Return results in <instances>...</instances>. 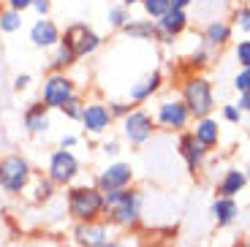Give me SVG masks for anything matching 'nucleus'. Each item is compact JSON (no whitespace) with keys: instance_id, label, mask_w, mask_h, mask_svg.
Wrapping results in <instances>:
<instances>
[{"instance_id":"f03ea898","label":"nucleus","mask_w":250,"mask_h":247,"mask_svg":"<svg viewBox=\"0 0 250 247\" xmlns=\"http://www.w3.org/2000/svg\"><path fill=\"white\" fill-rule=\"evenodd\" d=\"M65 212L74 223H95L104 220L106 212V198L95 185H71L65 190Z\"/></svg>"},{"instance_id":"dca6fc26","label":"nucleus","mask_w":250,"mask_h":247,"mask_svg":"<svg viewBox=\"0 0 250 247\" xmlns=\"http://www.w3.org/2000/svg\"><path fill=\"white\" fill-rule=\"evenodd\" d=\"M76 49L74 43L68 41V38L62 36L60 43H57L55 49H52V57H49V74H65L68 68H74L76 65Z\"/></svg>"},{"instance_id":"c03bdc74","label":"nucleus","mask_w":250,"mask_h":247,"mask_svg":"<svg viewBox=\"0 0 250 247\" xmlns=\"http://www.w3.org/2000/svg\"><path fill=\"white\" fill-rule=\"evenodd\" d=\"M245 177H248V179H250V166H248V174H245Z\"/></svg>"},{"instance_id":"a878e982","label":"nucleus","mask_w":250,"mask_h":247,"mask_svg":"<svg viewBox=\"0 0 250 247\" xmlns=\"http://www.w3.org/2000/svg\"><path fill=\"white\" fill-rule=\"evenodd\" d=\"M142 6H144V11H147V17L158 22L161 17H166V14H169L171 3H169V0H142Z\"/></svg>"},{"instance_id":"7c9ffc66","label":"nucleus","mask_w":250,"mask_h":247,"mask_svg":"<svg viewBox=\"0 0 250 247\" xmlns=\"http://www.w3.org/2000/svg\"><path fill=\"white\" fill-rule=\"evenodd\" d=\"M234 87L239 90V95H248L250 93V68H242L237 76H234Z\"/></svg>"},{"instance_id":"9d476101","label":"nucleus","mask_w":250,"mask_h":247,"mask_svg":"<svg viewBox=\"0 0 250 247\" xmlns=\"http://www.w3.org/2000/svg\"><path fill=\"white\" fill-rule=\"evenodd\" d=\"M152 130H155V123H152V117L142 109H133L131 114L123 120V136L131 144H144L152 136Z\"/></svg>"},{"instance_id":"7ed1b4c3","label":"nucleus","mask_w":250,"mask_h":247,"mask_svg":"<svg viewBox=\"0 0 250 247\" xmlns=\"http://www.w3.org/2000/svg\"><path fill=\"white\" fill-rule=\"evenodd\" d=\"M33 166L27 163L25 155L11 152L0 158V190L8 196H22L33 182Z\"/></svg>"},{"instance_id":"37998d69","label":"nucleus","mask_w":250,"mask_h":247,"mask_svg":"<svg viewBox=\"0 0 250 247\" xmlns=\"http://www.w3.org/2000/svg\"><path fill=\"white\" fill-rule=\"evenodd\" d=\"M136 3H142V0H120V6L128 8V6H136Z\"/></svg>"},{"instance_id":"aec40b11","label":"nucleus","mask_w":250,"mask_h":247,"mask_svg":"<svg viewBox=\"0 0 250 247\" xmlns=\"http://www.w3.org/2000/svg\"><path fill=\"white\" fill-rule=\"evenodd\" d=\"M245 185H248L245 171H239V168H229V171L223 174V179L218 182V193H220V198H234L237 193H242Z\"/></svg>"},{"instance_id":"423d86ee","label":"nucleus","mask_w":250,"mask_h":247,"mask_svg":"<svg viewBox=\"0 0 250 247\" xmlns=\"http://www.w3.org/2000/svg\"><path fill=\"white\" fill-rule=\"evenodd\" d=\"M76 95V82L68 74H49L41 84V101L46 109H62L65 101Z\"/></svg>"},{"instance_id":"e433bc0d","label":"nucleus","mask_w":250,"mask_h":247,"mask_svg":"<svg viewBox=\"0 0 250 247\" xmlns=\"http://www.w3.org/2000/svg\"><path fill=\"white\" fill-rule=\"evenodd\" d=\"M104 155H106V158H117V155H120V144L117 142H106V144H104Z\"/></svg>"},{"instance_id":"20e7f679","label":"nucleus","mask_w":250,"mask_h":247,"mask_svg":"<svg viewBox=\"0 0 250 247\" xmlns=\"http://www.w3.org/2000/svg\"><path fill=\"white\" fill-rule=\"evenodd\" d=\"M182 103H185L190 117H196V120L209 117V111H212V106H215L212 84H209L204 76H190V79L182 84Z\"/></svg>"},{"instance_id":"c9c22d12","label":"nucleus","mask_w":250,"mask_h":247,"mask_svg":"<svg viewBox=\"0 0 250 247\" xmlns=\"http://www.w3.org/2000/svg\"><path fill=\"white\" fill-rule=\"evenodd\" d=\"M237 25L242 27L245 33H250V8H239L237 11Z\"/></svg>"},{"instance_id":"0eeeda50","label":"nucleus","mask_w":250,"mask_h":247,"mask_svg":"<svg viewBox=\"0 0 250 247\" xmlns=\"http://www.w3.org/2000/svg\"><path fill=\"white\" fill-rule=\"evenodd\" d=\"M131 182H133V166L131 163H123V161L109 163V166L95 177V187H98L101 193L125 190V187H131Z\"/></svg>"},{"instance_id":"49530a36","label":"nucleus","mask_w":250,"mask_h":247,"mask_svg":"<svg viewBox=\"0 0 250 247\" xmlns=\"http://www.w3.org/2000/svg\"><path fill=\"white\" fill-rule=\"evenodd\" d=\"M57 247H74V245H57Z\"/></svg>"},{"instance_id":"de8ad7c7","label":"nucleus","mask_w":250,"mask_h":247,"mask_svg":"<svg viewBox=\"0 0 250 247\" xmlns=\"http://www.w3.org/2000/svg\"><path fill=\"white\" fill-rule=\"evenodd\" d=\"M237 247H248V245H245V242H242V245H237Z\"/></svg>"},{"instance_id":"58836bf2","label":"nucleus","mask_w":250,"mask_h":247,"mask_svg":"<svg viewBox=\"0 0 250 247\" xmlns=\"http://www.w3.org/2000/svg\"><path fill=\"white\" fill-rule=\"evenodd\" d=\"M76 142H79L76 136H71V133H65V136L60 139V149H71V147H76Z\"/></svg>"},{"instance_id":"a19ab883","label":"nucleus","mask_w":250,"mask_h":247,"mask_svg":"<svg viewBox=\"0 0 250 247\" xmlns=\"http://www.w3.org/2000/svg\"><path fill=\"white\" fill-rule=\"evenodd\" d=\"M171 8H180V11H185L188 6H190V0H169Z\"/></svg>"},{"instance_id":"393cba45","label":"nucleus","mask_w":250,"mask_h":247,"mask_svg":"<svg viewBox=\"0 0 250 247\" xmlns=\"http://www.w3.org/2000/svg\"><path fill=\"white\" fill-rule=\"evenodd\" d=\"M22 27V14L11 8H0V33H17Z\"/></svg>"},{"instance_id":"c85d7f7f","label":"nucleus","mask_w":250,"mask_h":247,"mask_svg":"<svg viewBox=\"0 0 250 247\" xmlns=\"http://www.w3.org/2000/svg\"><path fill=\"white\" fill-rule=\"evenodd\" d=\"M106 109H109V114H112V120H114V117L125 120V117H128V114L133 111V106H131V103H125V101H109Z\"/></svg>"},{"instance_id":"f257e3e1","label":"nucleus","mask_w":250,"mask_h":247,"mask_svg":"<svg viewBox=\"0 0 250 247\" xmlns=\"http://www.w3.org/2000/svg\"><path fill=\"white\" fill-rule=\"evenodd\" d=\"M106 198V212H104V223H109V228H123L131 231L142 223V193L133 187L114 193H104Z\"/></svg>"},{"instance_id":"f704fd0d","label":"nucleus","mask_w":250,"mask_h":247,"mask_svg":"<svg viewBox=\"0 0 250 247\" xmlns=\"http://www.w3.org/2000/svg\"><path fill=\"white\" fill-rule=\"evenodd\" d=\"M30 6H33V0H6V8H11V11H17V14L27 11Z\"/></svg>"},{"instance_id":"2eb2a0df","label":"nucleus","mask_w":250,"mask_h":247,"mask_svg":"<svg viewBox=\"0 0 250 247\" xmlns=\"http://www.w3.org/2000/svg\"><path fill=\"white\" fill-rule=\"evenodd\" d=\"M22 123H25V130L33 133V136L46 133L49 125H52V120H49V109H46L44 101H33V103L25 109V114H22Z\"/></svg>"},{"instance_id":"72a5a7b5","label":"nucleus","mask_w":250,"mask_h":247,"mask_svg":"<svg viewBox=\"0 0 250 247\" xmlns=\"http://www.w3.org/2000/svg\"><path fill=\"white\" fill-rule=\"evenodd\" d=\"M30 74H17L14 76V90H17V93H25L27 87H30Z\"/></svg>"},{"instance_id":"9b49d317","label":"nucleus","mask_w":250,"mask_h":247,"mask_svg":"<svg viewBox=\"0 0 250 247\" xmlns=\"http://www.w3.org/2000/svg\"><path fill=\"white\" fill-rule=\"evenodd\" d=\"M82 125L87 133H106L109 125H112V114H109L106 103H101V101H84V109H82Z\"/></svg>"},{"instance_id":"bb28decb","label":"nucleus","mask_w":250,"mask_h":247,"mask_svg":"<svg viewBox=\"0 0 250 247\" xmlns=\"http://www.w3.org/2000/svg\"><path fill=\"white\" fill-rule=\"evenodd\" d=\"M106 22L112 27H120L123 30L128 22H131V14H128V8H123V6H117V8H109V17H106Z\"/></svg>"},{"instance_id":"2f4dec72","label":"nucleus","mask_w":250,"mask_h":247,"mask_svg":"<svg viewBox=\"0 0 250 247\" xmlns=\"http://www.w3.org/2000/svg\"><path fill=\"white\" fill-rule=\"evenodd\" d=\"M30 8L38 14V19H46V14L52 11V0H33Z\"/></svg>"},{"instance_id":"a211bd4d","label":"nucleus","mask_w":250,"mask_h":247,"mask_svg":"<svg viewBox=\"0 0 250 247\" xmlns=\"http://www.w3.org/2000/svg\"><path fill=\"white\" fill-rule=\"evenodd\" d=\"M209 215H212V220L220 228H226V226H231L239 217V206L234 198H215V204L209 206Z\"/></svg>"},{"instance_id":"f3484780","label":"nucleus","mask_w":250,"mask_h":247,"mask_svg":"<svg viewBox=\"0 0 250 247\" xmlns=\"http://www.w3.org/2000/svg\"><path fill=\"white\" fill-rule=\"evenodd\" d=\"M180 155L185 158V166L188 171H199L201 166H204V158H207V149L201 147L199 142H196L193 133H182L180 136Z\"/></svg>"},{"instance_id":"6ab92c4d","label":"nucleus","mask_w":250,"mask_h":247,"mask_svg":"<svg viewBox=\"0 0 250 247\" xmlns=\"http://www.w3.org/2000/svg\"><path fill=\"white\" fill-rule=\"evenodd\" d=\"M193 136H196V142H199L204 149L218 147V142H220V128H218V120H212V117L199 120V123H196Z\"/></svg>"},{"instance_id":"5701e85b","label":"nucleus","mask_w":250,"mask_h":247,"mask_svg":"<svg viewBox=\"0 0 250 247\" xmlns=\"http://www.w3.org/2000/svg\"><path fill=\"white\" fill-rule=\"evenodd\" d=\"M123 33L136 38V41H152V38L158 36V27H155L152 19H131V22L123 27Z\"/></svg>"},{"instance_id":"a18cd8bd","label":"nucleus","mask_w":250,"mask_h":247,"mask_svg":"<svg viewBox=\"0 0 250 247\" xmlns=\"http://www.w3.org/2000/svg\"><path fill=\"white\" fill-rule=\"evenodd\" d=\"M245 245H248V247H250V234H248V242H245Z\"/></svg>"},{"instance_id":"ea45409f","label":"nucleus","mask_w":250,"mask_h":247,"mask_svg":"<svg viewBox=\"0 0 250 247\" xmlns=\"http://www.w3.org/2000/svg\"><path fill=\"white\" fill-rule=\"evenodd\" d=\"M237 109H239V111H250V93H248V95H239Z\"/></svg>"},{"instance_id":"6e6552de","label":"nucleus","mask_w":250,"mask_h":247,"mask_svg":"<svg viewBox=\"0 0 250 247\" xmlns=\"http://www.w3.org/2000/svg\"><path fill=\"white\" fill-rule=\"evenodd\" d=\"M112 234H109V223L95 220V223H74L71 228V242L74 247H106Z\"/></svg>"},{"instance_id":"cd10ccee","label":"nucleus","mask_w":250,"mask_h":247,"mask_svg":"<svg viewBox=\"0 0 250 247\" xmlns=\"http://www.w3.org/2000/svg\"><path fill=\"white\" fill-rule=\"evenodd\" d=\"M82 109H84V101L79 98V95H74V98H68L65 101V106H62V114L68 120H82Z\"/></svg>"},{"instance_id":"4468645a","label":"nucleus","mask_w":250,"mask_h":247,"mask_svg":"<svg viewBox=\"0 0 250 247\" xmlns=\"http://www.w3.org/2000/svg\"><path fill=\"white\" fill-rule=\"evenodd\" d=\"M155 27H158V36L155 38H161L163 43H171V41H174V36H180V33L188 27V14L180 11V8H169V14L155 22Z\"/></svg>"},{"instance_id":"c756f323","label":"nucleus","mask_w":250,"mask_h":247,"mask_svg":"<svg viewBox=\"0 0 250 247\" xmlns=\"http://www.w3.org/2000/svg\"><path fill=\"white\" fill-rule=\"evenodd\" d=\"M234 57L242 68H250V41H239L237 49H234Z\"/></svg>"},{"instance_id":"412c9836","label":"nucleus","mask_w":250,"mask_h":247,"mask_svg":"<svg viewBox=\"0 0 250 247\" xmlns=\"http://www.w3.org/2000/svg\"><path fill=\"white\" fill-rule=\"evenodd\" d=\"M33 190H30V201L33 204H49L52 198H55V193H57V185L52 182L46 174H38V177H33Z\"/></svg>"},{"instance_id":"39448f33","label":"nucleus","mask_w":250,"mask_h":247,"mask_svg":"<svg viewBox=\"0 0 250 247\" xmlns=\"http://www.w3.org/2000/svg\"><path fill=\"white\" fill-rule=\"evenodd\" d=\"M79 174H82V163L71 149H55V152L49 155L46 177H49L57 187H71Z\"/></svg>"},{"instance_id":"79ce46f5","label":"nucleus","mask_w":250,"mask_h":247,"mask_svg":"<svg viewBox=\"0 0 250 247\" xmlns=\"http://www.w3.org/2000/svg\"><path fill=\"white\" fill-rule=\"evenodd\" d=\"M106 247H131V245H128L125 239H109V245H106Z\"/></svg>"},{"instance_id":"b1692460","label":"nucleus","mask_w":250,"mask_h":247,"mask_svg":"<svg viewBox=\"0 0 250 247\" xmlns=\"http://www.w3.org/2000/svg\"><path fill=\"white\" fill-rule=\"evenodd\" d=\"M204 38H207V43H212V46H223V43L231 38V27L226 25V22H220V19H215V22L207 25Z\"/></svg>"},{"instance_id":"f8f14e48","label":"nucleus","mask_w":250,"mask_h":247,"mask_svg":"<svg viewBox=\"0 0 250 247\" xmlns=\"http://www.w3.org/2000/svg\"><path fill=\"white\" fill-rule=\"evenodd\" d=\"M188 120H190V114H188L182 101H163V103L158 106V125H161V128L180 130L188 125Z\"/></svg>"},{"instance_id":"ddd939ff","label":"nucleus","mask_w":250,"mask_h":247,"mask_svg":"<svg viewBox=\"0 0 250 247\" xmlns=\"http://www.w3.org/2000/svg\"><path fill=\"white\" fill-rule=\"evenodd\" d=\"M60 38H62V33L52 19H36V22H33L30 43L36 49H55L57 43H60Z\"/></svg>"},{"instance_id":"4be33fe9","label":"nucleus","mask_w":250,"mask_h":247,"mask_svg":"<svg viewBox=\"0 0 250 247\" xmlns=\"http://www.w3.org/2000/svg\"><path fill=\"white\" fill-rule=\"evenodd\" d=\"M158 87H161V74L152 71V74L144 76L142 82L131 84V101H133V103H142V101H147L152 93H158Z\"/></svg>"},{"instance_id":"4c0bfd02","label":"nucleus","mask_w":250,"mask_h":247,"mask_svg":"<svg viewBox=\"0 0 250 247\" xmlns=\"http://www.w3.org/2000/svg\"><path fill=\"white\" fill-rule=\"evenodd\" d=\"M204 60H207V52L199 49L193 57H190V68H201V65H204Z\"/></svg>"},{"instance_id":"1a4fd4ad","label":"nucleus","mask_w":250,"mask_h":247,"mask_svg":"<svg viewBox=\"0 0 250 247\" xmlns=\"http://www.w3.org/2000/svg\"><path fill=\"white\" fill-rule=\"evenodd\" d=\"M62 36L74 43L79 60L82 57H87V55H93V52H98V46H101V36L93 30V27L84 25V22H74V25H68Z\"/></svg>"},{"instance_id":"473e14b6","label":"nucleus","mask_w":250,"mask_h":247,"mask_svg":"<svg viewBox=\"0 0 250 247\" xmlns=\"http://www.w3.org/2000/svg\"><path fill=\"white\" fill-rule=\"evenodd\" d=\"M239 117H242V111H239L234 103H226L223 106V120H226V123H239Z\"/></svg>"}]
</instances>
